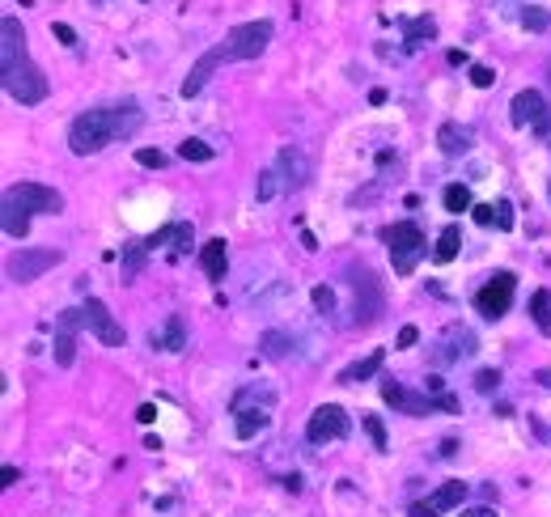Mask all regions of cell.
I'll return each instance as SVG.
<instances>
[{
  "label": "cell",
  "instance_id": "1",
  "mask_svg": "<svg viewBox=\"0 0 551 517\" xmlns=\"http://www.w3.org/2000/svg\"><path fill=\"white\" fill-rule=\"evenodd\" d=\"M268 43H272V22H268V17H259V22H242V26H234V30H229L217 47H208L204 56L191 64V73H187V81H183L179 94H183V98H195V94H200V89L208 85V77L217 73L221 64H234V60H255V56H263V51H268Z\"/></svg>",
  "mask_w": 551,
  "mask_h": 517
},
{
  "label": "cell",
  "instance_id": "2",
  "mask_svg": "<svg viewBox=\"0 0 551 517\" xmlns=\"http://www.w3.org/2000/svg\"><path fill=\"white\" fill-rule=\"evenodd\" d=\"M136 128H140V111L132 102L128 106H94V111L73 119V128H68V149L77 157H90L106 145H115V140L136 136Z\"/></svg>",
  "mask_w": 551,
  "mask_h": 517
},
{
  "label": "cell",
  "instance_id": "3",
  "mask_svg": "<svg viewBox=\"0 0 551 517\" xmlns=\"http://www.w3.org/2000/svg\"><path fill=\"white\" fill-rule=\"evenodd\" d=\"M60 208H64V195L56 187L13 183V187H5V200H0V221H5V234L9 238H26L34 212H51V217H56Z\"/></svg>",
  "mask_w": 551,
  "mask_h": 517
},
{
  "label": "cell",
  "instance_id": "4",
  "mask_svg": "<svg viewBox=\"0 0 551 517\" xmlns=\"http://www.w3.org/2000/svg\"><path fill=\"white\" fill-rule=\"evenodd\" d=\"M382 242L390 246V263H395V276H412L416 263L429 255V242H424V229L412 221H395L382 229Z\"/></svg>",
  "mask_w": 551,
  "mask_h": 517
},
{
  "label": "cell",
  "instance_id": "5",
  "mask_svg": "<svg viewBox=\"0 0 551 517\" xmlns=\"http://www.w3.org/2000/svg\"><path fill=\"white\" fill-rule=\"evenodd\" d=\"M348 284L357 301H352V327H373L386 310V293H382V280L369 272V267H348Z\"/></svg>",
  "mask_w": 551,
  "mask_h": 517
},
{
  "label": "cell",
  "instance_id": "6",
  "mask_svg": "<svg viewBox=\"0 0 551 517\" xmlns=\"http://www.w3.org/2000/svg\"><path fill=\"white\" fill-rule=\"evenodd\" d=\"M382 399L395 407V412H403V416H433V412H458V399L454 395H412V390H403L395 378H386L382 382Z\"/></svg>",
  "mask_w": 551,
  "mask_h": 517
},
{
  "label": "cell",
  "instance_id": "7",
  "mask_svg": "<svg viewBox=\"0 0 551 517\" xmlns=\"http://www.w3.org/2000/svg\"><path fill=\"white\" fill-rule=\"evenodd\" d=\"M0 81H5V94H9L13 102H22V106H39V102L47 98V89H51L47 77H43V68L30 64V60L5 68V73H0Z\"/></svg>",
  "mask_w": 551,
  "mask_h": 517
},
{
  "label": "cell",
  "instance_id": "8",
  "mask_svg": "<svg viewBox=\"0 0 551 517\" xmlns=\"http://www.w3.org/2000/svg\"><path fill=\"white\" fill-rule=\"evenodd\" d=\"M513 293H518V276H513V272H496V276H488L484 289L475 293V310L496 323V318H505V314H509Z\"/></svg>",
  "mask_w": 551,
  "mask_h": 517
},
{
  "label": "cell",
  "instance_id": "9",
  "mask_svg": "<svg viewBox=\"0 0 551 517\" xmlns=\"http://www.w3.org/2000/svg\"><path fill=\"white\" fill-rule=\"evenodd\" d=\"M509 119H513V128H535L539 136L551 132V106H547V98L539 94V89H522L509 106Z\"/></svg>",
  "mask_w": 551,
  "mask_h": 517
},
{
  "label": "cell",
  "instance_id": "10",
  "mask_svg": "<svg viewBox=\"0 0 551 517\" xmlns=\"http://www.w3.org/2000/svg\"><path fill=\"white\" fill-rule=\"evenodd\" d=\"M348 429H352V420H348L344 407L340 403H323V407H314V416L306 424V437L314 445H327V441H344Z\"/></svg>",
  "mask_w": 551,
  "mask_h": 517
},
{
  "label": "cell",
  "instance_id": "11",
  "mask_svg": "<svg viewBox=\"0 0 551 517\" xmlns=\"http://www.w3.org/2000/svg\"><path fill=\"white\" fill-rule=\"evenodd\" d=\"M64 255L60 251H51V246H43V251H17L13 259H9V280L13 284H30V280H39L43 272H51V267H56Z\"/></svg>",
  "mask_w": 551,
  "mask_h": 517
},
{
  "label": "cell",
  "instance_id": "12",
  "mask_svg": "<svg viewBox=\"0 0 551 517\" xmlns=\"http://www.w3.org/2000/svg\"><path fill=\"white\" fill-rule=\"evenodd\" d=\"M462 501H467V484H462V479H450V484H441L437 492L424 496V501H416L407 509V517H441V513L458 509Z\"/></svg>",
  "mask_w": 551,
  "mask_h": 517
},
{
  "label": "cell",
  "instance_id": "13",
  "mask_svg": "<svg viewBox=\"0 0 551 517\" xmlns=\"http://www.w3.org/2000/svg\"><path fill=\"white\" fill-rule=\"evenodd\" d=\"M81 318H85V327H90L102 344H111V348H119V344H123V327L115 323V314L106 310L98 297L85 301V306H81Z\"/></svg>",
  "mask_w": 551,
  "mask_h": 517
},
{
  "label": "cell",
  "instance_id": "14",
  "mask_svg": "<svg viewBox=\"0 0 551 517\" xmlns=\"http://www.w3.org/2000/svg\"><path fill=\"white\" fill-rule=\"evenodd\" d=\"M475 352V331H467L462 323H450L441 331L437 340V365H450V361H462V356Z\"/></svg>",
  "mask_w": 551,
  "mask_h": 517
},
{
  "label": "cell",
  "instance_id": "15",
  "mask_svg": "<svg viewBox=\"0 0 551 517\" xmlns=\"http://www.w3.org/2000/svg\"><path fill=\"white\" fill-rule=\"evenodd\" d=\"M22 60H30L26 56V30L17 17H5V22H0V73L13 64H22Z\"/></svg>",
  "mask_w": 551,
  "mask_h": 517
},
{
  "label": "cell",
  "instance_id": "16",
  "mask_svg": "<svg viewBox=\"0 0 551 517\" xmlns=\"http://www.w3.org/2000/svg\"><path fill=\"white\" fill-rule=\"evenodd\" d=\"M149 344H153L157 352H183V348H187V331H183V318H179V314H170L162 327H153Z\"/></svg>",
  "mask_w": 551,
  "mask_h": 517
},
{
  "label": "cell",
  "instance_id": "17",
  "mask_svg": "<svg viewBox=\"0 0 551 517\" xmlns=\"http://www.w3.org/2000/svg\"><path fill=\"white\" fill-rule=\"evenodd\" d=\"M145 246H149V251H157V246H170L174 255H183L187 246H191V225H187V221L162 225V229H157V234H149V238H145Z\"/></svg>",
  "mask_w": 551,
  "mask_h": 517
},
{
  "label": "cell",
  "instance_id": "18",
  "mask_svg": "<svg viewBox=\"0 0 551 517\" xmlns=\"http://www.w3.org/2000/svg\"><path fill=\"white\" fill-rule=\"evenodd\" d=\"M200 267L208 280H225V267H229V242L225 238H208L200 246Z\"/></svg>",
  "mask_w": 551,
  "mask_h": 517
},
{
  "label": "cell",
  "instance_id": "19",
  "mask_svg": "<svg viewBox=\"0 0 551 517\" xmlns=\"http://www.w3.org/2000/svg\"><path fill=\"white\" fill-rule=\"evenodd\" d=\"M382 361H386V348H373L365 361H352L348 369H340V386H357V382H365V378H373V373L382 369Z\"/></svg>",
  "mask_w": 551,
  "mask_h": 517
},
{
  "label": "cell",
  "instance_id": "20",
  "mask_svg": "<svg viewBox=\"0 0 551 517\" xmlns=\"http://www.w3.org/2000/svg\"><path fill=\"white\" fill-rule=\"evenodd\" d=\"M238 420H234V429H238V437L242 441H251L255 433H263L272 424V407H242V412H234Z\"/></svg>",
  "mask_w": 551,
  "mask_h": 517
},
{
  "label": "cell",
  "instance_id": "21",
  "mask_svg": "<svg viewBox=\"0 0 551 517\" xmlns=\"http://www.w3.org/2000/svg\"><path fill=\"white\" fill-rule=\"evenodd\" d=\"M437 145H441V153L446 157H462L471 149V132L462 128V123H441L437 128Z\"/></svg>",
  "mask_w": 551,
  "mask_h": 517
},
{
  "label": "cell",
  "instance_id": "22",
  "mask_svg": "<svg viewBox=\"0 0 551 517\" xmlns=\"http://www.w3.org/2000/svg\"><path fill=\"white\" fill-rule=\"evenodd\" d=\"M403 34H407V51H416V47H424V43L437 39V22H433L429 13H424V17H407Z\"/></svg>",
  "mask_w": 551,
  "mask_h": 517
},
{
  "label": "cell",
  "instance_id": "23",
  "mask_svg": "<svg viewBox=\"0 0 551 517\" xmlns=\"http://www.w3.org/2000/svg\"><path fill=\"white\" fill-rule=\"evenodd\" d=\"M229 407H234V412H242V407H276V395H272L268 386L251 382L246 390H238V395H234V403H229Z\"/></svg>",
  "mask_w": 551,
  "mask_h": 517
},
{
  "label": "cell",
  "instance_id": "24",
  "mask_svg": "<svg viewBox=\"0 0 551 517\" xmlns=\"http://www.w3.org/2000/svg\"><path fill=\"white\" fill-rule=\"evenodd\" d=\"M276 170H280V174H289V191L306 183V174H310V170H306V162H301V153H293V149H284V153H280Z\"/></svg>",
  "mask_w": 551,
  "mask_h": 517
},
{
  "label": "cell",
  "instance_id": "25",
  "mask_svg": "<svg viewBox=\"0 0 551 517\" xmlns=\"http://www.w3.org/2000/svg\"><path fill=\"white\" fill-rule=\"evenodd\" d=\"M289 348H293V340H289L284 331H263V335H259V352H263V356H272V361L289 356Z\"/></svg>",
  "mask_w": 551,
  "mask_h": 517
},
{
  "label": "cell",
  "instance_id": "26",
  "mask_svg": "<svg viewBox=\"0 0 551 517\" xmlns=\"http://www.w3.org/2000/svg\"><path fill=\"white\" fill-rule=\"evenodd\" d=\"M51 352H56V365H73V356H77V335H73V327H60L56 331V344H51Z\"/></svg>",
  "mask_w": 551,
  "mask_h": 517
},
{
  "label": "cell",
  "instance_id": "27",
  "mask_svg": "<svg viewBox=\"0 0 551 517\" xmlns=\"http://www.w3.org/2000/svg\"><path fill=\"white\" fill-rule=\"evenodd\" d=\"M458 242H462L458 225H446V229H441V238H437V246H433V259H437V263H450V259L458 255Z\"/></svg>",
  "mask_w": 551,
  "mask_h": 517
},
{
  "label": "cell",
  "instance_id": "28",
  "mask_svg": "<svg viewBox=\"0 0 551 517\" xmlns=\"http://www.w3.org/2000/svg\"><path fill=\"white\" fill-rule=\"evenodd\" d=\"M179 157H183V162H212V145H204V140L187 136L183 145H179Z\"/></svg>",
  "mask_w": 551,
  "mask_h": 517
},
{
  "label": "cell",
  "instance_id": "29",
  "mask_svg": "<svg viewBox=\"0 0 551 517\" xmlns=\"http://www.w3.org/2000/svg\"><path fill=\"white\" fill-rule=\"evenodd\" d=\"M280 191H284L280 170H276V166H272V170H263V174H259V187H255L259 200H272V195H280Z\"/></svg>",
  "mask_w": 551,
  "mask_h": 517
},
{
  "label": "cell",
  "instance_id": "30",
  "mask_svg": "<svg viewBox=\"0 0 551 517\" xmlns=\"http://www.w3.org/2000/svg\"><path fill=\"white\" fill-rule=\"evenodd\" d=\"M446 208L450 212H471V191L462 187V183H450L446 187Z\"/></svg>",
  "mask_w": 551,
  "mask_h": 517
},
{
  "label": "cell",
  "instance_id": "31",
  "mask_svg": "<svg viewBox=\"0 0 551 517\" xmlns=\"http://www.w3.org/2000/svg\"><path fill=\"white\" fill-rule=\"evenodd\" d=\"M522 26H526V30H535V34H543V30L551 26V13H547V9H539V5H526V13H522Z\"/></svg>",
  "mask_w": 551,
  "mask_h": 517
},
{
  "label": "cell",
  "instance_id": "32",
  "mask_svg": "<svg viewBox=\"0 0 551 517\" xmlns=\"http://www.w3.org/2000/svg\"><path fill=\"white\" fill-rule=\"evenodd\" d=\"M145 251H149L145 242H140V246H128V259H123V276H128V280L140 272V267H145Z\"/></svg>",
  "mask_w": 551,
  "mask_h": 517
},
{
  "label": "cell",
  "instance_id": "33",
  "mask_svg": "<svg viewBox=\"0 0 551 517\" xmlns=\"http://www.w3.org/2000/svg\"><path fill=\"white\" fill-rule=\"evenodd\" d=\"M310 301H314V310H318V314H331V310H335V293L327 289V284H314Z\"/></svg>",
  "mask_w": 551,
  "mask_h": 517
},
{
  "label": "cell",
  "instance_id": "34",
  "mask_svg": "<svg viewBox=\"0 0 551 517\" xmlns=\"http://www.w3.org/2000/svg\"><path fill=\"white\" fill-rule=\"evenodd\" d=\"M547 310H551V293L547 289H539L535 297H530V318L543 327V318H547Z\"/></svg>",
  "mask_w": 551,
  "mask_h": 517
},
{
  "label": "cell",
  "instance_id": "35",
  "mask_svg": "<svg viewBox=\"0 0 551 517\" xmlns=\"http://www.w3.org/2000/svg\"><path fill=\"white\" fill-rule=\"evenodd\" d=\"M496 386H501V373H496V369H479V373H475V390H484V395H492Z\"/></svg>",
  "mask_w": 551,
  "mask_h": 517
},
{
  "label": "cell",
  "instance_id": "36",
  "mask_svg": "<svg viewBox=\"0 0 551 517\" xmlns=\"http://www.w3.org/2000/svg\"><path fill=\"white\" fill-rule=\"evenodd\" d=\"M361 424L369 429L373 445H378V450H386V429H382V420H378V416H361Z\"/></svg>",
  "mask_w": 551,
  "mask_h": 517
},
{
  "label": "cell",
  "instance_id": "37",
  "mask_svg": "<svg viewBox=\"0 0 551 517\" xmlns=\"http://www.w3.org/2000/svg\"><path fill=\"white\" fill-rule=\"evenodd\" d=\"M136 162H140V166H149V170H162V166H166V153H162V149H140V153H136Z\"/></svg>",
  "mask_w": 551,
  "mask_h": 517
},
{
  "label": "cell",
  "instance_id": "38",
  "mask_svg": "<svg viewBox=\"0 0 551 517\" xmlns=\"http://www.w3.org/2000/svg\"><path fill=\"white\" fill-rule=\"evenodd\" d=\"M492 81H496V73H492L488 64H471V85H475V89H488Z\"/></svg>",
  "mask_w": 551,
  "mask_h": 517
},
{
  "label": "cell",
  "instance_id": "39",
  "mask_svg": "<svg viewBox=\"0 0 551 517\" xmlns=\"http://www.w3.org/2000/svg\"><path fill=\"white\" fill-rule=\"evenodd\" d=\"M492 212H496V229H513V204L509 200H496Z\"/></svg>",
  "mask_w": 551,
  "mask_h": 517
},
{
  "label": "cell",
  "instance_id": "40",
  "mask_svg": "<svg viewBox=\"0 0 551 517\" xmlns=\"http://www.w3.org/2000/svg\"><path fill=\"white\" fill-rule=\"evenodd\" d=\"M471 217H475L479 225H496V212H492V204H479V208H471Z\"/></svg>",
  "mask_w": 551,
  "mask_h": 517
},
{
  "label": "cell",
  "instance_id": "41",
  "mask_svg": "<svg viewBox=\"0 0 551 517\" xmlns=\"http://www.w3.org/2000/svg\"><path fill=\"white\" fill-rule=\"evenodd\" d=\"M51 30H56V39H60V43H77V30H73V26H64V22H56V26H51Z\"/></svg>",
  "mask_w": 551,
  "mask_h": 517
},
{
  "label": "cell",
  "instance_id": "42",
  "mask_svg": "<svg viewBox=\"0 0 551 517\" xmlns=\"http://www.w3.org/2000/svg\"><path fill=\"white\" fill-rule=\"evenodd\" d=\"M416 340H420V331H416V327H403V331H399V348H412Z\"/></svg>",
  "mask_w": 551,
  "mask_h": 517
},
{
  "label": "cell",
  "instance_id": "43",
  "mask_svg": "<svg viewBox=\"0 0 551 517\" xmlns=\"http://www.w3.org/2000/svg\"><path fill=\"white\" fill-rule=\"evenodd\" d=\"M136 420H140V424H153V420H157V407H153V403H140Z\"/></svg>",
  "mask_w": 551,
  "mask_h": 517
},
{
  "label": "cell",
  "instance_id": "44",
  "mask_svg": "<svg viewBox=\"0 0 551 517\" xmlns=\"http://www.w3.org/2000/svg\"><path fill=\"white\" fill-rule=\"evenodd\" d=\"M301 246H306V251H318V238L310 234V229H301Z\"/></svg>",
  "mask_w": 551,
  "mask_h": 517
},
{
  "label": "cell",
  "instance_id": "45",
  "mask_svg": "<svg viewBox=\"0 0 551 517\" xmlns=\"http://www.w3.org/2000/svg\"><path fill=\"white\" fill-rule=\"evenodd\" d=\"M462 517H496V509H488V505H479V509H467Z\"/></svg>",
  "mask_w": 551,
  "mask_h": 517
},
{
  "label": "cell",
  "instance_id": "46",
  "mask_svg": "<svg viewBox=\"0 0 551 517\" xmlns=\"http://www.w3.org/2000/svg\"><path fill=\"white\" fill-rule=\"evenodd\" d=\"M543 331H551V310H547V318H543Z\"/></svg>",
  "mask_w": 551,
  "mask_h": 517
},
{
  "label": "cell",
  "instance_id": "47",
  "mask_svg": "<svg viewBox=\"0 0 551 517\" xmlns=\"http://www.w3.org/2000/svg\"><path fill=\"white\" fill-rule=\"evenodd\" d=\"M94 5H106V0H94Z\"/></svg>",
  "mask_w": 551,
  "mask_h": 517
}]
</instances>
